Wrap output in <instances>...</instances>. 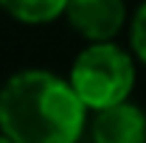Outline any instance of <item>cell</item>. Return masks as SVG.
Returning <instances> with one entry per match:
<instances>
[{"mask_svg":"<svg viewBox=\"0 0 146 143\" xmlns=\"http://www.w3.org/2000/svg\"><path fill=\"white\" fill-rule=\"evenodd\" d=\"M90 138L96 143H143L146 140V112L129 98L93 112Z\"/></svg>","mask_w":146,"mask_h":143,"instance_id":"cell-4","label":"cell"},{"mask_svg":"<svg viewBox=\"0 0 146 143\" xmlns=\"http://www.w3.org/2000/svg\"><path fill=\"white\" fill-rule=\"evenodd\" d=\"M129 51L141 65H146V0L135 9L129 20Z\"/></svg>","mask_w":146,"mask_h":143,"instance_id":"cell-6","label":"cell"},{"mask_svg":"<svg viewBox=\"0 0 146 143\" xmlns=\"http://www.w3.org/2000/svg\"><path fill=\"white\" fill-rule=\"evenodd\" d=\"M68 81L90 112L118 104L135 90V54L112 39L90 42L73 59Z\"/></svg>","mask_w":146,"mask_h":143,"instance_id":"cell-2","label":"cell"},{"mask_svg":"<svg viewBox=\"0 0 146 143\" xmlns=\"http://www.w3.org/2000/svg\"><path fill=\"white\" fill-rule=\"evenodd\" d=\"M65 17L76 34L90 42L115 39L127 25V3L124 0H68Z\"/></svg>","mask_w":146,"mask_h":143,"instance_id":"cell-3","label":"cell"},{"mask_svg":"<svg viewBox=\"0 0 146 143\" xmlns=\"http://www.w3.org/2000/svg\"><path fill=\"white\" fill-rule=\"evenodd\" d=\"M87 112L54 70L25 68L0 87V132L11 143H76L90 124Z\"/></svg>","mask_w":146,"mask_h":143,"instance_id":"cell-1","label":"cell"},{"mask_svg":"<svg viewBox=\"0 0 146 143\" xmlns=\"http://www.w3.org/2000/svg\"><path fill=\"white\" fill-rule=\"evenodd\" d=\"M0 9L17 23L45 25L65 14L68 0H0Z\"/></svg>","mask_w":146,"mask_h":143,"instance_id":"cell-5","label":"cell"}]
</instances>
